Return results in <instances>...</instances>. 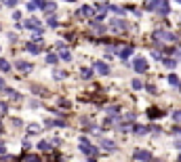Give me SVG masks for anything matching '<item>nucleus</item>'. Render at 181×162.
I'll list each match as a JSON object with an SVG mask.
<instances>
[{
  "label": "nucleus",
  "instance_id": "27",
  "mask_svg": "<svg viewBox=\"0 0 181 162\" xmlns=\"http://www.w3.org/2000/svg\"><path fill=\"white\" fill-rule=\"evenodd\" d=\"M110 11H114V13H118V15H122V13H124V8H122V6H110Z\"/></svg>",
  "mask_w": 181,
  "mask_h": 162
},
{
  "label": "nucleus",
  "instance_id": "18",
  "mask_svg": "<svg viewBox=\"0 0 181 162\" xmlns=\"http://www.w3.org/2000/svg\"><path fill=\"white\" fill-rule=\"evenodd\" d=\"M0 70H2V72H8V70H11V63H8L6 59H0Z\"/></svg>",
  "mask_w": 181,
  "mask_h": 162
},
{
  "label": "nucleus",
  "instance_id": "26",
  "mask_svg": "<svg viewBox=\"0 0 181 162\" xmlns=\"http://www.w3.org/2000/svg\"><path fill=\"white\" fill-rule=\"evenodd\" d=\"M23 160H25V162H38V156H34V154H30V156H25Z\"/></svg>",
  "mask_w": 181,
  "mask_h": 162
},
{
  "label": "nucleus",
  "instance_id": "31",
  "mask_svg": "<svg viewBox=\"0 0 181 162\" xmlns=\"http://www.w3.org/2000/svg\"><path fill=\"white\" fill-rule=\"evenodd\" d=\"M152 57H154V59H158V61H162V55H160L158 51H152Z\"/></svg>",
  "mask_w": 181,
  "mask_h": 162
},
{
  "label": "nucleus",
  "instance_id": "7",
  "mask_svg": "<svg viewBox=\"0 0 181 162\" xmlns=\"http://www.w3.org/2000/svg\"><path fill=\"white\" fill-rule=\"evenodd\" d=\"M97 11L93 8V6H82V8H78V17H93Z\"/></svg>",
  "mask_w": 181,
  "mask_h": 162
},
{
  "label": "nucleus",
  "instance_id": "1",
  "mask_svg": "<svg viewBox=\"0 0 181 162\" xmlns=\"http://www.w3.org/2000/svg\"><path fill=\"white\" fill-rule=\"evenodd\" d=\"M80 152L87 154V156H90V158H95V156L99 154V150H97L95 145H90V141L87 137H80Z\"/></svg>",
  "mask_w": 181,
  "mask_h": 162
},
{
  "label": "nucleus",
  "instance_id": "30",
  "mask_svg": "<svg viewBox=\"0 0 181 162\" xmlns=\"http://www.w3.org/2000/svg\"><path fill=\"white\" fill-rule=\"evenodd\" d=\"M48 25H51V28H57V19H55V17H48Z\"/></svg>",
  "mask_w": 181,
  "mask_h": 162
},
{
  "label": "nucleus",
  "instance_id": "34",
  "mask_svg": "<svg viewBox=\"0 0 181 162\" xmlns=\"http://www.w3.org/2000/svg\"><path fill=\"white\" fill-rule=\"evenodd\" d=\"M173 135H179L181 137V126H173Z\"/></svg>",
  "mask_w": 181,
  "mask_h": 162
},
{
  "label": "nucleus",
  "instance_id": "9",
  "mask_svg": "<svg viewBox=\"0 0 181 162\" xmlns=\"http://www.w3.org/2000/svg\"><path fill=\"white\" fill-rule=\"evenodd\" d=\"M110 25L114 28V30H127L129 25H127V21H122V19H112L110 21Z\"/></svg>",
  "mask_w": 181,
  "mask_h": 162
},
{
  "label": "nucleus",
  "instance_id": "37",
  "mask_svg": "<svg viewBox=\"0 0 181 162\" xmlns=\"http://www.w3.org/2000/svg\"><path fill=\"white\" fill-rule=\"evenodd\" d=\"M59 105H61V107H70V103H67L65 99H61V101H59Z\"/></svg>",
  "mask_w": 181,
  "mask_h": 162
},
{
  "label": "nucleus",
  "instance_id": "23",
  "mask_svg": "<svg viewBox=\"0 0 181 162\" xmlns=\"http://www.w3.org/2000/svg\"><path fill=\"white\" fill-rule=\"evenodd\" d=\"M55 8H57V4H55V2H48V4H46V6L42 8V11H46V13H51V11H55Z\"/></svg>",
  "mask_w": 181,
  "mask_h": 162
},
{
  "label": "nucleus",
  "instance_id": "3",
  "mask_svg": "<svg viewBox=\"0 0 181 162\" xmlns=\"http://www.w3.org/2000/svg\"><path fill=\"white\" fill-rule=\"evenodd\" d=\"M154 38H156V40H164V42H173V40H177V34H171V32L160 30V32L154 34Z\"/></svg>",
  "mask_w": 181,
  "mask_h": 162
},
{
  "label": "nucleus",
  "instance_id": "24",
  "mask_svg": "<svg viewBox=\"0 0 181 162\" xmlns=\"http://www.w3.org/2000/svg\"><path fill=\"white\" fill-rule=\"evenodd\" d=\"M133 88H135V91H139V88H143V82L139 80V78H135V80H133Z\"/></svg>",
  "mask_w": 181,
  "mask_h": 162
},
{
  "label": "nucleus",
  "instance_id": "2",
  "mask_svg": "<svg viewBox=\"0 0 181 162\" xmlns=\"http://www.w3.org/2000/svg\"><path fill=\"white\" fill-rule=\"evenodd\" d=\"M23 28H28V30H34V32H44L42 23H40L36 17H32V19H25V21H23Z\"/></svg>",
  "mask_w": 181,
  "mask_h": 162
},
{
  "label": "nucleus",
  "instance_id": "13",
  "mask_svg": "<svg viewBox=\"0 0 181 162\" xmlns=\"http://www.w3.org/2000/svg\"><path fill=\"white\" fill-rule=\"evenodd\" d=\"M101 147H103V150H116V143L110 141V139H103V141H101Z\"/></svg>",
  "mask_w": 181,
  "mask_h": 162
},
{
  "label": "nucleus",
  "instance_id": "36",
  "mask_svg": "<svg viewBox=\"0 0 181 162\" xmlns=\"http://www.w3.org/2000/svg\"><path fill=\"white\" fill-rule=\"evenodd\" d=\"M55 78H65V74H63V72H57V70H55Z\"/></svg>",
  "mask_w": 181,
  "mask_h": 162
},
{
  "label": "nucleus",
  "instance_id": "15",
  "mask_svg": "<svg viewBox=\"0 0 181 162\" xmlns=\"http://www.w3.org/2000/svg\"><path fill=\"white\" fill-rule=\"evenodd\" d=\"M133 131H135V135H145L150 128H147V126H141V124H135V128H133Z\"/></svg>",
  "mask_w": 181,
  "mask_h": 162
},
{
  "label": "nucleus",
  "instance_id": "10",
  "mask_svg": "<svg viewBox=\"0 0 181 162\" xmlns=\"http://www.w3.org/2000/svg\"><path fill=\"white\" fill-rule=\"evenodd\" d=\"M131 53H133V48H131V46H122V48L118 51V57L124 61V59H129V57H131Z\"/></svg>",
  "mask_w": 181,
  "mask_h": 162
},
{
  "label": "nucleus",
  "instance_id": "6",
  "mask_svg": "<svg viewBox=\"0 0 181 162\" xmlns=\"http://www.w3.org/2000/svg\"><path fill=\"white\" fill-rule=\"evenodd\" d=\"M95 68H97V72H99L101 76H107V74H110V65L103 63V61H95Z\"/></svg>",
  "mask_w": 181,
  "mask_h": 162
},
{
  "label": "nucleus",
  "instance_id": "16",
  "mask_svg": "<svg viewBox=\"0 0 181 162\" xmlns=\"http://www.w3.org/2000/svg\"><path fill=\"white\" fill-rule=\"evenodd\" d=\"M80 76H82V78H87V80H89L90 76H93V70H90V68H82V72H80Z\"/></svg>",
  "mask_w": 181,
  "mask_h": 162
},
{
  "label": "nucleus",
  "instance_id": "12",
  "mask_svg": "<svg viewBox=\"0 0 181 162\" xmlns=\"http://www.w3.org/2000/svg\"><path fill=\"white\" fill-rule=\"evenodd\" d=\"M25 48H28V51H30L32 55H36V53H40V46H38L36 42H28V44H25Z\"/></svg>",
  "mask_w": 181,
  "mask_h": 162
},
{
  "label": "nucleus",
  "instance_id": "41",
  "mask_svg": "<svg viewBox=\"0 0 181 162\" xmlns=\"http://www.w3.org/2000/svg\"><path fill=\"white\" fill-rule=\"evenodd\" d=\"M177 2H179V4H181V0H177Z\"/></svg>",
  "mask_w": 181,
  "mask_h": 162
},
{
  "label": "nucleus",
  "instance_id": "32",
  "mask_svg": "<svg viewBox=\"0 0 181 162\" xmlns=\"http://www.w3.org/2000/svg\"><path fill=\"white\" fill-rule=\"evenodd\" d=\"M107 114H110V116H116V114H118V107H110Z\"/></svg>",
  "mask_w": 181,
  "mask_h": 162
},
{
  "label": "nucleus",
  "instance_id": "33",
  "mask_svg": "<svg viewBox=\"0 0 181 162\" xmlns=\"http://www.w3.org/2000/svg\"><path fill=\"white\" fill-rule=\"evenodd\" d=\"M6 6H17V0H4Z\"/></svg>",
  "mask_w": 181,
  "mask_h": 162
},
{
  "label": "nucleus",
  "instance_id": "21",
  "mask_svg": "<svg viewBox=\"0 0 181 162\" xmlns=\"http://www.w3.org/2000/svg\"><path fill=\"white\" fill-rule=\"evenodd\" d=\"M6 95H8L11 99H21V97H19V93H17V91H13V88H6Z\"/></svg>",
  "mask_w": 181,
  "mask_h": 162
},
{
  "label": "nucleus",
  "instance_id": "35",
  "mask_svg": "<svg viewBox=\"0 0 181 162\" xmlns=\"http://www.w3.org/2000/svg\"><path fill=\"white\" fill-rule=\"evenodd\" d=\"M13 19H15V21H19V19H21V13H19V11H15V13H13Z\"/></svg>",
  "mask_w": 181,
  "mask_h": 162
},
{
  "label": "nucleus",
  "instance_id": "28",
  "mask_svg": "<svg viewBox=\"0 0 181 162\" xmlns=\"http://www.w3.org/2000/svg\"><path fill=\"white\" fill-rule=\"evenodd\" d=\"M173 120H175V122H181V110L173 112Z\"/></svg>",
  "mask_w": 181,
  "mask_h": 162
},
{
  "label": "nucleus",
  "instance_id": "40",
  "mask_svg": "<svg viewBox=\"0 0 181 162\" xmlns=\"http://www.w3.org/2000/svg\"><path fill=\"white\" fill-rule=\"evenodd\" d=\"M177 162H181V156H179V158H177Z\"/></svg>",
  "mask_w": 181,
  "mask_h": 162
},
{
  "label": "nucleus",
  "instance_id": "19",
  "mask_svg": "<svg viewBox=\"0 0 181 162\" xmlns=\"http://www.w3.org/2000/svg\"><path fill=\"white\" fill-rule=\"evenodd\" d=\"M169 82H171L173 86H181V80L175 76V74H171V76H169Z\"/></svg>",
  "mask_w": 181,
  "mask_h": 162
},
{
  "label": "nucleus",
  "instance_id": "20",
  "mask_svg": "<svg viewBox=\"0 0 181 162\" xmlns=\"http://www.w3.org/2000/svg\"><path fill=\"white\" fill-rule=\"evenodd\" d=\"M38 150H42V152H48V150H51V143H48V141H40V143H38Z\"/></svg>",
  "mask_w": 181,
  "mask_h": 162
},
{
  "label": "nucleus",
  "instance_id": "22",
  "mask_svg": "<svg viewBox=\"0 0 181 162\" xmlns=\"http://www.w3.org/2000/svg\"><path fill=\"white\" fill-rule=\"evenodd\" d=\"M162 63H164V68H175L177 65V61H173V59H162Z\"/></svg>",
  "mask_w": 181,
  "mask_h": 162
},
{
  "label": "nucleus",
  "instance_id": "39",
  "mask_svg": "<svg viewBox=\"0 0 181 162\" xmlns=\"http://www.w3.org/2000/svg\"><path fill=\"white\" fill-rule=\"evenodd\" d=\"M99 2H101V4H105V0H99Z\"/></svg>",
  "mask_w": 181,
  "mask_h": 162
},
{
  "label": "nucleus",
  "instance_id": "11",
  "mask_svg": "<svg viewBox=\"0 0 181 162\" xmlns=\"http://www.w3.org/2000/svg\"><path fill=\"white\" fill-rule=\"evenodd\" d=\"M17 70H19V72H30V70H32V63H28V61H17Z\"/></svg>",
  "mask_w": 181,
  "mask_h": 162
},
{
  "label": "nucleus",
  "instance_id": "42",
  "mask_svg": "<svg viewBox=\"0 0 181 162\" xmlns=\"http://www.w3.org/2000/svg\"><path fill=\"white\" fill-rule=\"evenodd\" d=\"M2 2H4V0H2Z\"/></svg>",
  "mask_w": 181,
  "mask_h": 162
},
{
  "label": "nucleus",
  "instance_id": "17",
  "mask_svg": "<svg viewBox=\"0 0 181 162\" xmlns=\"http://www.w3.org/2000/svg\"><path fill=\"white\" fill-rule=\"evenodd\" d=\"M61 59H63V61H72V55H70L67 48H61Z\"/></svg>",
  "mask_w": 181,
  "mask_h": 162
},
{
  "label": "nucleus",
  "instance_id": "25",
  "mask_svg": "<svg viewBox=\"0 0 181 162\" xmlns=\"http://www.w3.org/2000/svg\"><path fill=\"white\" fill-rule=\"evenodd\" d=\"M46 63H57V55H46Z\"/></svg>",
  "mask_w": 181,
  "mask_h": 162
},
{
  "label": "nucleus",
  "instance_id": "38",
  "mask_svg": "<svg viewBox=\"0 0 181 162\" xmlns=\"http://www.w3.org/2000/svg\"><path fill=\"white\" fill-rule=\"evenodd\" d=\"M0 88H4V82H2V78H0Z\"/></svg>",
  "mask_w": 181,
  "mask_h": 162
},
{
  "label": "nucleus",
  "instance_id": "8",
  "mask_svg": "<svg viewBox=\"0 0 181 162\" xmlns=\"http://www.w3.org/2000/svg\"><path fill=\"white\" fill-rule=\"evenodd\" d=\"M156 11H158L160 17H166V15H169V2H166V0H160V4H158Z\"/></svg>",
  "mask_w": 181,
  "mask_h": 162
},
{
  "label": "nucleus",
  "instance_id": "14",
  "mask_svg": "<svg viewBox=\"0 0 181 162\" xmlns=\"http://www.w3.org/2000/svg\"><path fill=\"white\" fill-rule=\"evenodd\" d=\"M158 4H160V0H150V2H145V8L147 11H156Z\"/></svg>",
  "mask_w": 181,
  "mask_h": 162
},
{
  "label": "nucleus",
  "instance_id": "5",
  "mask_svg": "<svg viewBox=\"0 0 181 162\" xmlns=\"http://www.w3.org/2000/svg\"><path fill=\"white\" fill-rule=\"evenodd\" d=\"M135 160H139V162H150L152 160V154L147 152V150H135Z\"/></svg>",
  "mask_w": 181,
  "mask_h": 162
},
{
  "label": "nucleus",
  "instance_id": "4",
  "mask_svg": "<svg viewBox=\"0 0 181 162\" xmlns=\"http://www.w3.org/2000/svg\"><path fill=\"white\" fill-rule=\"evenodd\" d=\"M133 70H135V72H139V74L147 72V61H145L143 57H137L135 61H133Z\"/></svg>",
  "mask_w": 181,
  "mask_h": 162
},
{
  "label": "nucleus",
  "instance_id": "29",
  "mask_svg": "<svg viewBox=\"0 0 181 162\" xmlns=\"http://www.w3.org/2000/svg\"><path fill=\"white\" fill-rule=\"evenodd\" d=\"M46 4H48V0H36V6H40V8H44Z\"/></svg>",
  "mask_w": 181,
  "mask_h": 162
}]
</instances>
